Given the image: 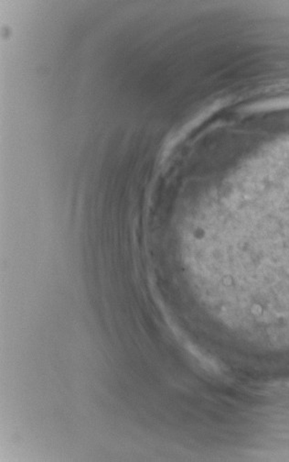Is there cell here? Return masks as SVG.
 I'll list each match as a JSON object with an SVG mask.
<instances>
[{"instance_id":"cell-1","label":"cell","mask_w":289,"mask_h":462,"mask_svg":"<svg viewBox=\"0 0 289 462\" xmlns=\"http://www.w3.org/2000/svg\"><path fill=\"white\" fill-rule=\"evenodd\" d=\"M289 107L288 97L270 98V100L256 102L243 108L242 112L246 114H256L269 112V111L285 110Z\"/></svg>"}]
</instances>
